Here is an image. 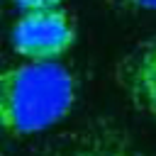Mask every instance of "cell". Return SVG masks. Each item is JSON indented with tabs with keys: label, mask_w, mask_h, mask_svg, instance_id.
<instances>
[{
	"label": "cell",
	"mask_w": 156,
	"mask_h": 156,
	"mask_svg": "<svg viewBox=\"0 0 156 156\" xmlns=\"http://www.w3.org/2000/svg\"><path fill=\"white\" fill-rule=\"evenodd\" d=\"M117 10H129V12H156V0H107Z\"/></svg>",
	"instance_id": "cell-5"
},
{
	"label": "cell",
	"mask_w": 156,
	"mask_h": 156,
	"mask_svg": "<svg viewBox=\"0 0 156 156\" xmlns=\"http://www.w3.org/2000/svg\"><path fill=\"white\" fill-rule=\"evenodd\" d=\"M78 100V76L58 61H24L0 68V129L12 136L46 132Z\"/></svg>",
	"instance_id": "cell-1"
},
{
	"label": "cell",
	"mask_w": 156,
	"mask_h": 156,
	"mask_svg": "<svg viewBox=\"0 0 156 156\" xmlns=\"http://www.w3.org/2000/svg\"><path fill=\"white\" fill-rule=\"evenodd\" d=\"M22 12L24 10H49V7H61L63 0H12Z\"/></svg>",
	"instance_id": "cell-6"
},
{
	"label": "cell",
	"mask_w": 156,
	"mask_h": 156,
	"mask_svg": "<svg viewBox=\"0 0 156 156\" xmlns=\"http://www.w3.org/2000/svg\"><path fill=\"white\" fill-rule=\"evenodd\" d=\"M115 80L129 105L156 122V37L122 56L115 68Z\"/></svg>",
	"instance_id": "cell-4"
},
{
	"label": "cell",
	"mask_w": 156,
	"mask_h": 156,
	"mask_svg": "<svg viewBox=\"0 0 156 156\" xmlns=\"http://www.w3.org/2000/svg\"><path fill=\"white\" fill-rule=\"evenodd\" d=\"M49 156H156V154L141 146L129 134V129L102 117L63 134L49 149Z\"/></svg>",
	"instance_id": "cell-3"
},
{
	"label": "cell",
	"mask_w": 156,
	"mask_h": 156,
	"mask_svg": "<svg viewBox=\"0 0 156 156\" xmlns=\"http://www.w3.org/2000/svg\"><path fill=\"white\" fill-rule=\"evenodd\" d=\"M10 44L24 61H58L76 44V24L61 7L24 10L10 27Z\"/></svg>",
	"instance_id": "cell-2"
}]
</instances>
